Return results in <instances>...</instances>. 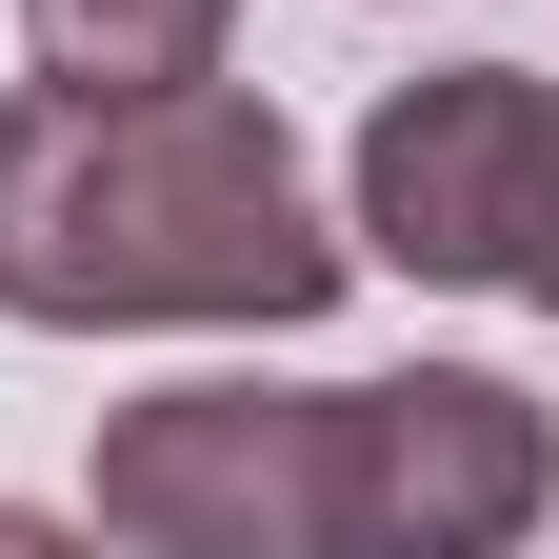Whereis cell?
<instances>
[{"label": "cell", "instance_id": "3", "mask_svg": "<svg viewBox=\"0 0 559 559\" xmlns=\"http://www.w3.org/2000/svg\"><path fill=\"white\" fill-rule=\"evenodd\" d=\"M60 81H200L221 60V0H21Z\"/></svg>", "mask_w": 559, "mask_h": 559}, {"label": "cell", "instance_id": "1", "mask_svg": "<svg viewBox=\"0 0 559 559\" xmlns=\"http://www.w3.org/2000/svg\"><path fill=\"white\" fill-rule=\"evenodd\" d=\"M300 140L240 81H40L0 120V300L21 320H320Z\"/></svg>", "mask_w": 559, "mask_h": 559}, {"label": "cell", "instance_id": "2", "mask_svg": "<svg viewBox=\"0 0 559 559\" xmlns=\"http://www.w3.org/2000/svg\"><path fill=\"white\" fill-rule=\"evenodd\" d=\"M360 221H380L419 280H520V300H559V81L460 60V81L380 100V140H360Z\"/></svg>", "mask_w": 559, "mask_h": 559}]
</instances>
